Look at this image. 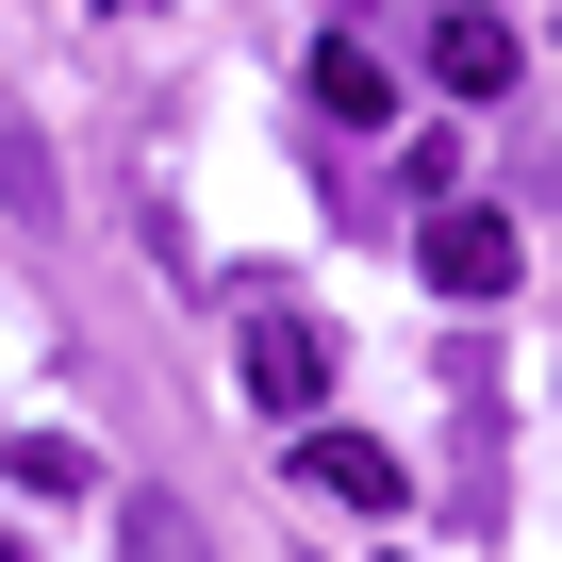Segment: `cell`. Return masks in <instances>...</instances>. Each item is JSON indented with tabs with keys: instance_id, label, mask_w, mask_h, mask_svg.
I'll return each instance as SVG.
<instances>
[{
	"instance_id": "obj_1",
	"label": "cell",
	"mask_w": 562,
	"mask_h": 562,
	"mask_svg": "<svg viewBox=\"0 0 562 562\" xmlns=\"http://www.w3.org/2000/svg\"><path fill=\"white\" fill-rule=\"evenodd\" d=\"M232 364H248V414H281V430H315V397H331V331H315L299 299H248Z\"/></svg>"
},
{
	"instance_id": "obj_2",
	"label": "cell",
	"mask_w": 562,
	"mask_h": 562,
	"mask_svg": "<svg viewBox=\"0 0 562 562\" xmlns=\"http://www.w3.org/2000/svg\"><path fill=\"white\" fill-rule=\"evenodd\" d=\"M414 265H430V299H513V281H529L496 199H430V248H414Z\"/></svg>"
},
{
	"instance_id": "obj_3",
	"label": "cell",
	"mask_w": 562,
	"mask_h": 562,
	"mask_svg": "<svg viewBox=\"0 0 562 562\" xmlns=\"http://www.w3.org/2000/svg\"><path fill=\"white\" fill-rule=\"evenodd\" d=\"M513 67H529V50H513V18H463V0L430 18V83H447V100H496Z\"/></svg>"
},
{
	"instance_id": "obj_4",
	"label": "cell",
	"mask_w": 562,
	"mask_h": 562,
	"mask_svg": "<svg viewBox=\"0 0 562 562\" xmlns=\"http://www.w3.org/2000/svg\"><path fill=\"white\" fill-rule=\"evenodd\" d=\"M299 447V480L315 496H348V513H397V447H364V430H281Z\"/></svg>"
},
{
	"instance_id": "obj_5",
	"label": "cell",
	"mask_w": 562,
	"mask_h": 562,
	"mask_svg": "<svg viewBox=\"0 0 562 562\" xmlns=\"http://www.w3.org/2000/svg\"><path fill=\"white\" fill-rule=\"evenodd\" d=\"M315 116H331V133H381V116H397L381 50H348V34H331V50H315Z\"/></svg>"
},
{
	"instance_id": "obj_6",
	"label": "cell",
	"mask_w": 562,
	"mask_h": 562,
	"mask_svg": "<svg viewBox=\"0 0 562 562\" xmlns=\"http://www.w3.org/2000/svg\"><path fill=\"white\" fill-rule=\"evenodd\" d=\"M0 199H18V232H50V149H34L18 100H0Z\"/></svg>"
},
{
	"instance_id": "obj_7",
	"label": "cell",
	"mask_w": 562,
	"mask_h": 562,
	"mask_svg": "<svg viewBox=\"0 0 562 562\" xmlns=\"http://www.w3.org/2000/svg\"><path fill=\"white\" fill-rule=\"evenodd\" d=\"M116 529H133V562H199V513H182V496H133Z\"/></svg>"
},
{
	"instance_id": "obj_8",
	"label": "cell",
	"mask_w": 562,
	"mask_h": 562,
	"mask_svg": "<svg viewBox=\"0 0 562 562\" xmlns=\"http://www.w3.org/2000/svg\"><path fill=\"white\" fill-rule=\"evenodd\" d=\"M116 18H149V0H116Z\"/></svg>"
},
{
	"instance_id": "obj_9",
	"label": "cell",
	"mask_w": 562,
	"mask_h": 562,
	"mask_svg": "<svg viewBox=\"0 0 562 562\" xmlns=\"http://www.w3.org/2000/svg\"><path fill=\"white\" fill-rule=\"evenodd\" d=\"M546 34H562V18H546Z\"/></svg>"
}]
</instances>
